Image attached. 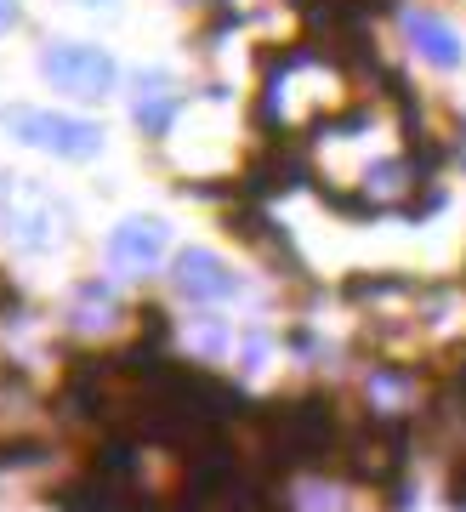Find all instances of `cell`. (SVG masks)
<instances>
[{
	"mask_svg": "<svg viewBox=\"0 0 466 512\" xmlns=\"http://www.w3.org/2000/svg\"><path fill=\"white\" fill-rule=\"evenodd\" d=\"M80 330H108L114 325V291H108L103 279H91V285H80L74 291V313H69Z\"/></svg>",
	"mask_w": 466,
	"mask_h": 512,
	"instance_id": "obj_8",
	"label": "cell"
},
{
	"mask_svg": "<svg viewBox=\"0 0 466 512\" xmlns=\"http://www.w3.org/2000/svg\"><path fill=\"white\" fill-rule=\"evenodd\" d=\"M233 268L222 262L216 251H182L177 256V291L182 296H194V302H222V296H233Z\"/></svg>",
	"mask_w": 466,
	"mask_h": 512,
	"instance_id": "obj_5",
	"label": "cell"
},
{
	"mask_svg": "<svg viewBox=\"0 0 466 512\" xmlns=\"http://www.w3.org/2000/svg\"><path fill=\"white\" fill-rule=\"evenodd\" d=\"M0 228L23 251H46L57 239V205L29 177H0Z\"/></svg>",
	"mask_w": 466,
	"mask_h": 512,
	"instance_id": "obj_3",
	"label": "cell"
},
{
	"mask_svg": "<svg viewBox=\"0 0 466 512\" xmlns=\"http://www.w3.org/2000/svg\"><path fill=\"white\" fill-rule=\"evenodd\" d=\"M177 109H182V92H177V80H171V74H165V69L137 74V126H143L148 137L171 131Z\"/></svg>",
	"mask_w": 466,
	"mask_h": 512,
	"instance_id": "obj_7",
	"label": "cell"
},
{
	"mask_svg": "<svg viewBox=\"0 0 466 512\" xmlns=\"http://www.w3.org/2000/svg\"><path fill=\"white\" fill-rule=\"evenodd\" d=\"M40 74H46L63 97H80V103H103V97L120 86V63H114L103 46H86V40H52V46L40 52Z\"/></svg>",
	"mask_w": 466,
	"mask_h": 512,
	"instance_id": "obj_1",
	"label": "cell"
},
{
	"mask_svg": "<svg viewBox=\"0 0 466 512\" xmlns=\"http://www.w3.org/2000/svg\"><path fill=\"white\" fill-rule=\"evenodd\" d=\"M165 245H171V228H165L160 217H126L114 228V239H108V256H114L120 268H131V274H148L165 256Z\"/></svg>",
	"mask_w": 466,
	"mask_h": 512,
	"instance_id": "obj_4",
	"label": "cell"
},
{
	"mask_svg": "<svg viewBox=\"0 0 466 512\" xmlns=\"http://www.w3.org/2000/svg\"><path fill=\"white\" fill-rule=\"evenodd\" d=\"M74 6H108V0H74Z\"/></svg>",
	"mask_w": 466,
	"mask_h": 512,
	"instance_id": "obj_10",
	"label": "cell"
},
{
	"mask_svg": "<svg viewBox=\"0 0 466 512\" xmlns=\"http://www.w3.org/2000/svg\"><path fill=\"white\" fill-rule=\"evenodd\" d=\"M404 35H410V46L427 57L432 69H461V63H466L461 35H455L438 12H410V18H404Z\"/></svg>",
	"mask_w": 466,
	"mask_h": 512,
	"instance_id": "obj_6",
	"label": "cell"
},
{
	"mask_svg": "<svg viewBox=\"0 0 466 512\" xmlns=\"http://www.w3.org/2000/svg\"><path fill=\"white\" fill-rule=\"evenodd\" d=\"M12 23H18V0H0V35H6Z\"/></svg>",
	"mask_w": 466,
	"mask_h": 512,
	"instance_id": "obj_9",
	"label": "cell"
},
{
	"mask_svg": "<svg viewBox=\"0 0 466 512\" xmlns=\"http://www.w3.org/2000/svg\"><path fill=\"white\" fill-rule=\"evenodd\" d=\"M12 137L40 154H57V160H91L103 148V126L97 120H80V114H57V109H12L6 114Z\"/></svg>",
	"mask_w": 466,
	"mask_h": 512,
	"instance_id": "obj_2",
	"label": "cell"
}]
</instances>
